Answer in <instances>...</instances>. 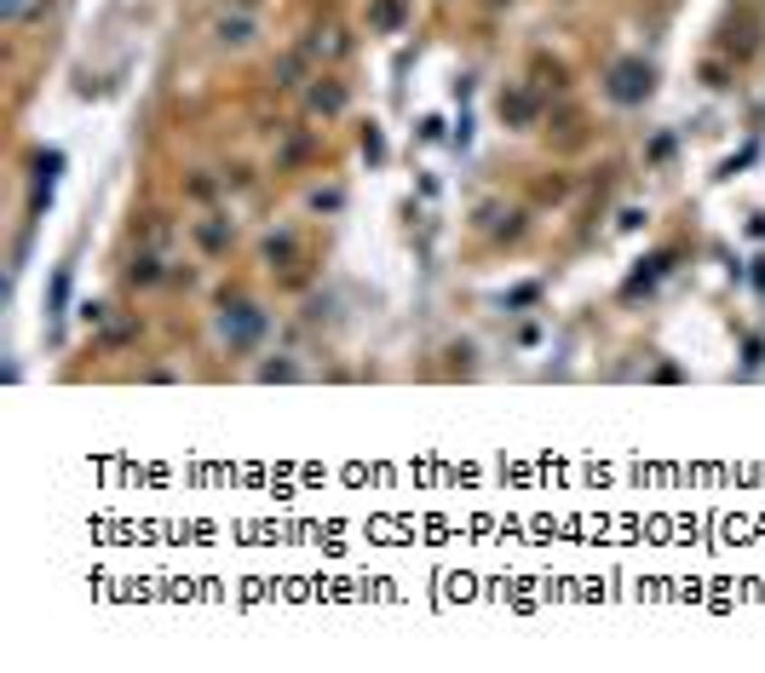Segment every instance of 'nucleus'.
Listing matches in <instances>:
<instances>
[{
    "mask_svg": "<svg viewBox=\"0 0 765 673\" xmlns=\"http://www.w3.org/2000/svg\"><path fill=\"white\" fill-rule=\"evenodd\" d=\"M380 29H397L403 23V0H374V12H369Z\"/></svg>",
    "mask_w": 765,
    "mask_h": 673,
    "instance_id": "2",
    "label": "nucleus"
},
{
    "mask_svg": "<svg viewBox=\"0 0 765 673\" xmlns=\"http://www.w3.org/2000/svg\"><path fill=\"white\" fill-rule=\"evenodd\" d=\"M616 98H639V92H650V70L645 64H616Z\"/></svg>",
    "mask_w": 765,
    "mask_h": 673,
    "instance_id": "1",
    "label": "nucleus"
},
{
    "mask_svg": "<svg viewBox=\"0 0 765 673\" xmlns=\"http://www.w3.org/2000/svg\"><path fill=\"white\" fill-rule=\"evenodd\" d=\"M311 104H317V109H340V87H317V92H311Z\"/></svg>",
    "mask_w": 765,
    "mask_h": 673,
    "instance_id": "3",
    "label": "nucleus"
}]
</instances>
